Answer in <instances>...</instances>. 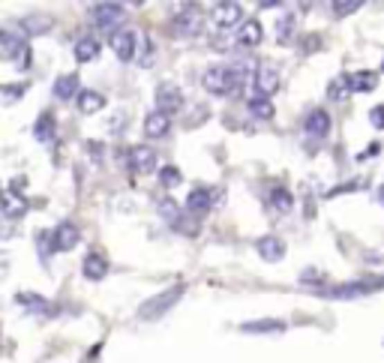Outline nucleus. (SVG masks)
<instances>
[{
	"mask_svg": "<svg viewBox=\"0 0 384 363\" xmlns=\"http://www.w3.org/2000/svg\"><path fill=\"white\" fill-rule=\"evenodd\" d=\"M21 189H27V180H21V177H15L12 184H9V193H21Z\"/></svg>",
	"mask_w": 384,
	"mask_h": 363,
	"instance_id": "39",
	"label": "nucleus"
},
{
	"mask_svg": "<svg viewBox=\"0 0 384 363\" xmlns=\"http://www.w3.org/2000/svg\"><path fill=\"white\" fill-rule=\"evenodd\" d=\"M351 96V81L349 76H340V78H333L331 85H327V99H336V103H342V99H349Z\"/></svg>",
	"mask_w": 384,
	"mask_h": 363,
	"instance_id": "27",
	"label": "nucleus"
},
{
	"mask_svg": "<svg viewBox=\"0 0 384 363\" xmlns=\"http://www.w3.org/2000/svg\"><path fill=\"white\" fill-rule=\"evenodd\" d=\"M180 171L175 168V166H166V168H159V184L166 186V189H175V186H180Z\"/></svg>",
	"mask_w": 384,
	"mask_h": 363,
	"instance_id": "31",
	"label": "nucleus"
},
{
	"mask_svg": "<svg viewBox=\"0 0 384 363\" xmlns=\"http://www.w3.org/2000/svg\"><path fill=\"white\" fill-rule=\"evenodd\" d=\"M349 81H351V94H369V90L378 87V72L360 69V72H354V76H349Z\"/></svg>",
	"mask_w": 384,
	"mask_h": 363,
	"instance_id": "21",
	"label": "nucleus"
},
{
	"mask_svg": "<svg viewBox=\"0 0 384 363\" xmlns=\"http://www.w3.org/2000/svg\"><path fill=\"white\" fill-rule=\"evenodd\" d=\"M168 130H171V114H166V112H150L148 117H144V135H148V139H166L168 135Z\"/></svg>",
	"mask_w": 384,
	"mask_h": 363,
	"instance_id": "10",
	"label": "nucleus"
},
{
	"mask_svg": "<svg viewBox=\"0 0 384 363\" xmlns=\"http://www.w3.org/2000/svg\"><path fill=\"white\" fill-rule=\"evenodd\" d=\"M216 204V193L213 189H204V186H198V189H192L189 198H186V211L189 213H207L210 207Z\"/></svg>",
	"mask_w": 384,
	"mask_h": 363,
	"instance_id": "13",
	"label": "nucleus"
},
{
	"mask_svg": "<svg viewBox=\"0 0 384 363\" xmlns=\"http://www.w3.org/2000/svg\"><path fill=\"white\" fill-rule=\"evenodd\" d=\"M27 94V81H21V85H6L3 87V99H6V105H12L18 96H24Z\"/></svg>",
	"mask_w": 384,
	"mask_h": 363,
	"instance_id": "33",
	"label": "nucleus"
},
{
	"mask_svg": "<svg viewBox=\"0 0 384 363\" xmlns=\"http://www.w3.org/2000/svg\"><path fill=\"white\" fill-rule=\"evenodd\" d=\"M255 90L261 96H273L279 90V72L273 67H259L255 69Z\"/></svg>",
	"mask_w": 384,
	"mask_h": 363,
	"instance_id": "15",
	"label": "nucleus"
},
{
	"mask_svg": "<svg viewBox=\"0 0 384 363\" xmlns=\"http://www.w3.org/2000/svg\"><path fill=\"white\" fill-rule=\"evenodd\" d=\"M270 204L277 207L279 213H288L291 207H295V195H291L286 186H273L270 189Z\"/></svg>",
	"mask_w": 384,
	"mask_h": 363,
	"instance_id": "26",
	"label": "nucleus"
},
{
	"mask_svg": "<svg viewBox=\"0 0 384 363\" xmlns=\"http://www.w3.org/2000/svg\"><path fill=\"white\" fill-rule=\"evenodd\" d=\"M21 27L30 36H40V33H49L51 27H54V21L49 15H27V18H21Z\"/></svg>",
	"mask_w": 384,
	"mask_h": 363,
	"instance_id": "25",
	"label": "nucleus"
},
{
	"mask_svg": "<svg viewBox=\"0 0 384 363\" xmlns=\"http://www.w3.org/2000/svg\"><path fill=\"white\" fill-rule=\"evenodd\" d=\"M24 211H27L24 198H15V195L6 189V195H3V213L9 216V220H18V216H24Z\"/></svg>",
	"mask_w": 384,
	"mask_h": 363,
	"instance_id": "29",
	"label": "nucleus"
},
{
	"mask_svg": "<svg viewBox=\"0 0 384 363\" xmlns=\"http://www.w3.org/2000/svg\"><path fill=\"white\" fill-rule=\"evenodd\" d=\"M210 18L219 24V27H234V24H243V6L234 3V0H219V3L210 9Z\"/></svg>",
	"mask_w": 384,
	"mask_h": 363,
	"instance_id": "5",
	"label": "nucleus"
},
{
	"mask_svg": "<svg viewBox=\"0 0 384 363\" xmlns=\"http://www.w3.org/2000/svg\"><path fill=\"white\" fill-rule=\"evenodd\" d=\"M108 42H112V51H114L121 60H132V57H135V42H139V39H135L132 30H114Z\"/></svg>",
	"mask_w": 384,
	"mask_h": 363,
	"instance_id": "12",
	"label": "nucleus"
},
{
	"mask_svg": "<svg viewBox=\"0 0 384 363\" xmlns=\"http://www.w3.org/2000/svg\"><path fill=\"white\" fill-rule=\"evenodd\" d=\"M277 39L282 42V45H288L291 39H295V18H291V15H286V18H282V21L277 24Z\"/></svg>",
	"mask_w": 384,
	"mask_h": 363,
	"instance_id": "32",
	"label": "nucleus"
},
{
	"mask_svg": "<svg viewBox=\"0 0 384 363\" xmlns=\"http://www.w3.org/2000/svg\"><path fill=\"white\" fill-rule=\"evenodd\" d=\"M126 162H130L132 175H150V171L157 168V153L139 144V148H132L130 153H126Z\"/></svg>",
	"mask_w": 384,
	"mask_h": 363,
	"instance_id": "8",
	"label": "nucleus"
},
{
	"mask_svg": "<svg viewBox=\"0 0 384 363\" xmlns=\"http://www.w3.org/2000/svg\"><path fill=\"white\" fill-rule=\"evenodd\" d=\"M241 330H246V333H279V330H286V321H279V319L243 321V324H241Z\"/></svg>",
	"mask_w": 384,
	"mask_h": 363,
	"instance_id": "24",
	"label": "nucleus"
},
{
	"mask_svg": "<svg viewBox=\"0 0 384 363\" xmlns=\"http://www.w3.org/2000/svg\"><path fill=\"white\" fill-rule=\"evenodd\" d=\"M157 105H159V112H166V114L180 112V108H184V94H180V87L171 85V81H162L157 87Z\"/></svg>",
	"mask_w": 384,
	"mask_h": 363,
	"instance_id": "6",
	"label": "nucleus"
},
{
	"mask_svg": "<svg viewBox=\"0 0 384 363\" xmlns=\"http://www.w3.org/2000/svg\"><path fill=\"white\" fill-rule=\"evenodd\" d=\"M250 114H252V117H259V121H273V114H277V108H273L270 96H261V94H255V96L250 99Z\"/></svg>",
	"mask_w": 384,
	"mask_h": 363,
	"instance_id": "23",
	"label": "nucleus"
},
{
	"mask_svg": "<svg viewBox=\"0 0 384 363\" xmlns=\"http://www.w3.org/2000/svg\"><path fill=\"white\" fill-rule=\"evenodd\" d=\"M264 39V30H261V24L255 21V18H246V21L237 27V42L246 45V48H255Z\"/></svg>",
	"mask_w": 384,
	"mask_h": 363,
	"instance_id": "18",
	"label": "nucleus"
},
{
	"mask_svg": "<svg viewBox=\"0 0 384 363\" xmlns=\"http://www.w3.org/2000/svg\"><path fill=\"white\" fill-rule=\"evenodd\" d=\"M255 249H259V256L264 261H282V256H286V243H282L279 238H273V234L255 240Z\"/></svg>",
	"mask_w": 384,
	"mask_h": 363,
	"instance_id": "17",
	"label": "nucleus"
},
{
	"mask_svg": "<svg viewBox=\"0 0 384 363\" xmlns=\"http://www.w3.org/2000/svg\"><path fill=\"white\" fill-rule=\"evenodd\" d=\"M139 63H141V67H150V63H153V42L148 39V36L141 39V57H139Z\"/></svg>",
	"mask_w": 384,
	"mask_h": 363,
	"instance_id": "35",
	"label": "nucleus"
},
{
	"mask_svg": "<svg viewBox=\"0 0 384 363\" xmlns=\"http://www.w3.org/2000/svg\"><path fill=\"white\" fill-rule=\"evenodd\" d=\"M384 285V279H354V283H345V285H336L333 288V297H360V294H369L376 288Z\"/></svg>",
	"mask_w": 384,
	"mask_h": 363,
	"instance_id": "11",
	"label": "nucleus"
},
{
	"mask_svg": "<svg viewBox=\"0 0 384 363\" xmlns=\"http://www.w3.org/2000/svg\"><path fill=\"white\" fill-rule=\"evenodd\" d=\"M0 48H3V57L12 60L18 69L30 67V45L24 42V36L3 30V33H0Z\"/></svg>",
	"mask_w": 384,
	"mask_h": 363,
	"instance_id": "4",
	"label": "nucleus"
},
{
	"mask_svg": "<svg viewBox=\"0 0 384 363\" xmlns=\"http://www.w3.org/2000/svg\"><path fill=\"white\" fill-rule=\"evenodd\" d=\"M300 283H304V285H322L324 283V274H322V270H304V274H300Z\"/></svg>",
	"mask_w": 384,
	"mask_h": 363,
	"instance_id": "37",
	"label": "nucleus"
},
{
	"mask_svg": "<svg viewBox=\"0 0 384 363\" xmlns=\"http://www.w3.org/2000/svg\"><path fill=\"white\" fill-rule=\"evenodd\" d=\"M198 27H201V6H195V3L180 6L175 12V18L168 21V30L175 36H180V39H184V36H195Z\"/></svg>",
	"mask_w": 384,
	"mask_h": 363,
	"instance_id": "3",
	"label": "nucleus"
},
{
	"mask_svg": "<svg viewBox=\"0 0 384 363\" xmlns=\"http://www.w3.org/2000/svg\"><path fill=\"white\" fill-rule=\"evenodd\" d=\"M381 72H384V57H381Z\"/></svg>",
	"mask_w": 384,
	"mask_h": 363,
	"instance_id": "41",
	"label": "nucleus"
},
{
	"mask_svg": "<svg viewBox=\"0 0 384 363\" xmlns=\"http://www.w3.org/2000/svg\"><path fill=\"white\" fill-rule=\"evenodd\" d=\"M81 270H85V276L90 279V283H99V279H105V274H108V258L103 256V252H87Z\"/></svg>",
	"mask_w": 384,
	"mask_h": 363,
	"instance_id": "16",
	"label": "nucleus"
},
{
	"mask_svg": "<svg viewBox=\"0 0 384 363\" xmlns=\"http://www.w3.org/2000/svg\"><path fill=\"white\" fill-rule=\"evenodd\" d=\"M159 211H162V216H171V220H175V222L180 220V216H177V204L171 202V198H166V202L159 204Z\"/></svg>",
	"mask_w": 384,
	"mask_h": 363,
	"instance_id": "38",
	"label": "nucleus"
},
{
	"mask_svg": "<svg viewBox=\"0 0 384 363\" xmlns=\"http://www.w3.org/2000/svg\"><path fill=\"white\" fill-rule=\"evenodd\" d=\"M243 78H246L243 67H210V69H204V76H201V85H204L207 94L225 96V94H232L234 87H241Z\"/></svg>",
	"mask_w": 384,
	"mask_h": 363,
	"instance_id": "1",
	"label": "nucleus"
},
{
	"mask_svg": "<svg viewBox=\"0 0 384 363\" xmlns=\"http://www.w3.org/2000/svg\"><path fill=\"white\" fill-rule=\"evenodd\" d=\"M78 94H81V90H78V76H76V72H72V76H60L58 81H54V96H58V99H72V96L78 99Z\"/></svg>",
	"mask_w": 384,
	"mask_h": 363,
	"instance_id": "22",
	"label": "nucleus"
},
{
	"mask_svg": "<svg viewBox=\"0 0 384 363\" xmlns=\"http://www.w3.org/2000/svg\"><path fill=\"white\" fill-rule=\"evenodd\" d=\"M369 123H372V130H384V105L369 108Z\"/></svg>",
	"mask_w": 384,
	"mask_h": 363,
	"instance_id": "36",
	"label": "nucleus"
},
{
	"mask_svg": "<svg viewBox=\"0 0 384 363\" xmlns=\"http://www.w3.org/2000/svg\"><path fill=\"white\" fill-rule=\"evenodd\" d=\"M376 198H378V204H381V207H384V184H381V186H378V193H376Z\"/></svg>",
	"mask_w": 384,
	"mask_h": 363,
	"instance_id": "40",
	"label": "nucleus"
},
{
	"mask_svg": "<svg viewBox=\"0 0 384 363\" xmlns=\"http://www.w3.org/2000/svg\"><path fill=\"white\" fill-rule=\"evenodd\" d=\"M184 292H186V285H175V288H168V292H159L157 297H150L148 303L139 306V319H144V321L162 319V315H166L171 306L180 301V297H184Z\"/></svg>",
	"mask_w": 384,
	"mask_h": 363,
	"instance_id": "2",
	"label": "nucleus"
},
{
	"mask_svg": "<svg viewBox=\"0 0 384 363\" xmlns=\"http://www.w3.org/2000/svg\"><path fill=\"white\" fill-rule=\"evenodd\" d=\"M99 51H103V42H99L96 36H81V39L76 42V57H78V63L96 60Z\"/></svg>",
	"mask_w": 384,
	"mask_h": 363,
	"instance_id": "20",
	"label": "nucleus"
},
{
	"mask_svg": "<svg viewBox=\"0 0 384 363\" xmlns=\"http://www.w3.org/2000/svg\"><path fill=\"white\" fill-rule=\"evenodd\" d=\"M304 130L309 135H315V139H324V135L331 132V114H327L324 108H313L304 121Z\"/></svg>",
	"mask_w": 384,
	"mask_h": 363,
	"instance_id": "14",
	"label": "nucleus"
},
{
	"mask_svg": "<svg viewBox=\"0 0 384 363\" xmlns=\"http://www.w3.org/2000/svg\"><path fill=\"white\" fill-rule=\"evenodd\" d=\"M78 240H81V231H78L76 222H60L58 229H54V238H51V243H54V249H58V252L76 249Z\"/></svg>",
	"mask_w": 384,
	"mask_h": 363,
	"instance_id": "9",
	"label": "nucleus"
},
{
	"mask_svg": "<svg viewBox=\"0 0 384 363\" xmlns=\"http://www.w3.org/2000/svg\"><path fill=\"white\" fill-rule=\"evenodd\" d=\"M54 126H58L54 114L51 112H42L40 121H36V139H40V141H51L54 139Z\"/></svg>",
	"mask_w": 384,
	"mask_h": 363,
	"instance_id": "28",
	"label": "nucleus"
},
{
	"mask_svg": "<svg viewBox=\"0 0 384 363\" xmlns=\"http://www.w3.org/2000/svg\"><path fill=\"white\" fill-rule=\"evenodd\" d=\"M87 15H90V21L99 27H114L123 18V6L121 3H94L87 9Z\"/></svg>",
	"mask_w": 384,
	"mask_h": 363,
	"instance_id": "7",
	"label": "nucleus"
},
{
	"mask_svg": "<svg viewBox=\"0 0 384 363\" xmlns=\"http://www.w3.org/2000/svg\"><path fill=\"white\" fill-rule=\"evenodd\" d=\"M331 9H333V15H351L354 9H360V0H340Z\"/></svg>",
	"mask_w": 384,
	"mask_h": 363,
	"instance_id": "34",
	"label": "nucleus"
},
{
	"mask_svg": "<svg viewBox=\"0 0 384 363\" xmlns=\"http://www.w3.org/2000/svg\"><path fill=\"white\" fill-rule=\"evenodd\" d=\"M18 306H27V310H49L45 297L33 294V292H21V294H18Z\"/></svg>",
	"mask_w": 384,
	"mask_h": 363,
	"instance_id": "30",
	"label": "nucleus"
},
{
	"mask_svg": "<svg viewBox=\"0 0 384 363\" xmlns=\"http://www.w3.org/2000/svg\"><path fill=\"white\" fill-rule=\"evenodd\" d=\"M76 105H78L81 114H96V112H103V108H105V96L99 94V90H81Z\"/></svg>",
	"mask_w": 384,
	"mask_h": 363,
	"instance_id": "19",
	"label": "nucleus"
}]
</instances>
